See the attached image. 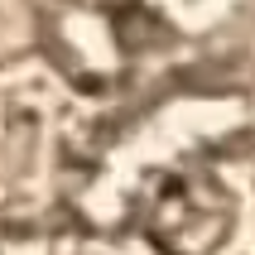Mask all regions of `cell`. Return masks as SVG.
Returning <instances> with one entry per match:
<instances>
[{"instance_id":"6da1fadb","label":"cell","mask_w":255,"mask_h":255,"mask_svg":"<svg viewBox=\"0 0 255 255\" xmlns=\"http://www.w3.org/2000/svg\"><path fill=\"white\" fill-rule=\"evenodd\" d=\"M241 222V202L212 169H173L144 198L140 231L154 255H217Z\"/></svg>"},{"instance_id":"7a4b0ae2","label":"cell","mask_w":255,"mask_h":255,"mask_svg":"<svg viewBox=\"0 0 255 255\" xmlns=\"http://www.w3.org/2000/svg\"><path fill=\"white\" fill-rule=\"evenodd\" d=\"M236 0H149V10L159 19H169V24L188 29V34H198V29H212L217 19H227V10Z\"/></svg>"},{"instance_id":"3957f363","label":"cell","mask_w":255,"mask_h":255,"mask_svg":"<svg viewBox=\"0 0 255 255\" xmlns=\"http://www.w3.org/2000/svg\"><path fill=\"white\" fill-rule=\"evenodd\" d=\"M0 255H63L53 241H39V236H29V241H5Z\"/></svg>"}]
</instances>
